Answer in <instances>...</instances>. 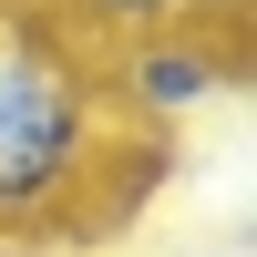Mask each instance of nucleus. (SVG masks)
Returning <instances> with one entry per match:
<instances>
[{"instance_id":"f257e3e1","label":"nucleus","mask_w":257,"mask_h":257,"mask_svg":"<svg viewBox=\"0 0 257 257\" xmlns=\"http://www.w3.org/2000/svg\"><path fill=\"white\" fill-rule=\"evenodd\" d=\"M113 134L93 72L52 41H0V237H41L93 185V155Z\"/></svg>"},{"instance_id":"f03ea898","label":"nucleus","mask_w":257,"mask_h":257,"mask_svg":"<svg viewBox=\"0 0 257 257\" xmlns=\"http://www.w3.org/2000/svg\"><path fill=\"white\" fill-rule=\"evenodd\" d=\"M226 82H237V41H196V21L144 31L134 52H123V93H134L144 113H196V103H216Z\"/></svg>"},{"instance_id":"7ed1b4c3","label":"nucleus","mask_w":257,"mask_h":257,"mask_svg":"<svg viewBox=\"0 0 257 257\" xmlns=\"http://www.w3.org/2000/svg\"><path fill=\"white\" fill-rule=\"evenodd\" d=\"M82 21H103V31H175V21H196V0H72Z\"/></svg>"}]
</instances>
